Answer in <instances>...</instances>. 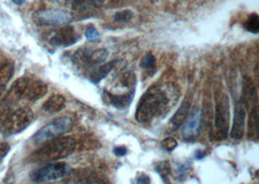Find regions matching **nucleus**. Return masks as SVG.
Wrapping results in <instances>:
<instances>
[{"label": "nucleus", "instance_id": "nucleus-5", "mask_svg": "<svg viewBox=\"0 0 259 184\" xmlns=\"http://www.w3.org/2000/svg\"><path fill=\"white\" fill-rule=\"evenodd\" d=\"M73 126V120L68 116H61L38 130L32 137L36 144H44L50 140L59 138L67 133Z\"/></svg>", "mask_w": 259, "mask_h": 184}, {"label": "nucleus", "instance_id": "nucleus-18", "mask_svg": "<svg viewBox=\"0 0 259 184\" xmlns=\"http://www.w3.org/2000/svg\"><path fill=\"white\" fill-rule=\"evenodd\" d=\"M258 113L257 107L249 111V120H248V138H257L258 133Z\"/></svg>", "mask_w": 259, "mask_h": 184}, {"label": "nucleus", "instance_id": "nucleus-6", "mask_svg": "<svg viewBox=\"0 0 259 184\" xmlns=\"http://www.w3.org/2000/svg\"><path fill=\"white\" fill-rule=\"evenodd\" d=\"M69 172L70 169L65 163H50L34 171L30 174V178L36 183L55 181L65 177Z\"/></svg>", "mask_w": 259, "mask_h": 184}, {"label": "nucleus", "instance_id": "nucleus-22", "mask_svg": "<svg viewBox=\"0 0 259 184\" xmlns=\"http://www.w3.org/2000/svg\"><path fill=\"white\" fill-rule=\"evenodd\" d=\"M85 38L88 39V41L90 42H95L100 38V34L98 32V30L95 28L93 24L89 25L85 29Z\"/></svg>", "mask_w": 259, "mask_h": 184}, {"label": "nucleus", "instance_id": "nucleus-2", "mask_svg": "<svg viewBox=\"0 0 259 184\" xmlns=\"http://www.w3.org/2000/svg\"><path fill=\"white\" fill-rule=\"evenodd\" d=\"M77 144L72 137H59L50 140L35 150L31 156L30 161L33 163L58 161L66 158L76 150Z\"/></svg>", "mask_w": 259, "mask_h": 184}, {"label": "nucleus", "instance_id": "nucleus-14", "mask_svg": "<svg viewBox=\"0 0 259 184\" xmlns=\"http://www.w3.org/2000/svg\"><path fill=\"white\" fill-rule=\"evenodd\" d=\"M105 95L112 106L116 107L117 109H124L128 107L131 103L134 95V90L127 92L126 94H114L111 92L105 91Z\"/></svg>", "mask_w": 259, "mask_h": 184}, {"label": "nucleus", "instance_id": "nucleus-16", "mask_svg": "<svg viewBox=\"0 0 259 184\" xmlns=\"http://www.w3.org/2000/svg\"><path fill=\"white\" fill-rule=\"evenodd\" d=\"M117 61H111V62H107L105 64L99 66L91 74L90 76V80L94 83H98L99 81H102L103 79H105L107 76L111 73V71L115 67Z\"/></svg>", "mask_w": 259, "mask_h": 184}, {"label": "nucleus", "instance_id": "nucleus-7", "mask_svg": "<svg viewBox=\"0 0 259 184\" xmlns=\"http://www.w3.org/2000/svg\"><path fill=\"white\" fill-rule=\"evenodd\" d=\"M34 21L42 25H65L74 21L70 12L62 9H44L34 15Z\"/></svg>", "mask_w": 259, "mask_h": 184}, {"label": "nucleus", "instance_id": "nucleus-29", "mask_svg": "<svg viewBox=\"0 0 259 184\" xmlns=\"http://www.w3.org/2000/svg\"><path fill=\"white\" fill-rule=\"evenodd\" d=\"M114 153H115L117 156L121 157V156H124V155L127 153V150H126V148H124V147H116V148L114 149Z\"/></svg>", "mask_w": 259, "mask_h": 184}, {"label": "nucleus", "instance_id": "nucleus-25", "mask_svg": "<svg viewBox=\"0 0 259 184\" xmlns=\"http://www.w3.org/2000/svg\"><path fill=\"white\" fill-rule=\"evenodd\" d=\"M157 173H160V175L162 176V178H167L168 177V174L170 173V167L168 165V163L166 162H162V163H159L158 166H157V169H156Z\"/></svg>", "mask_w": 259, "mask_h": 184}, {"label": "nucleus", "instance_id": "nucleus-13", "mask_svg": "<svg viewBox=\"0 0 259 184\" xmlns=\"http://www.w3.org/2000/svg\"><path fill=\"white\" fill-rule=\"evenodd\" d=\"M190 106H191L190 101L186 99L182 104V106L178 109L175 115L172 116V118L169 121V127H170V130L172 132L176 131L177 129H179L185 123V121L187 120V118H188L189 115Z\"/></svg>", "mask_w": 259, "mask_h": 184}, {"label": "nucleus", "instance_id": "nucleus-30", "mask_svg": "<svg viewBox=\"0 0 259 184\" xmlns=\"http://www.w3.org/2000/svg\"><path fill=\"white\" fill-rule=\"evenodd\" d=\"M6 95H7L6 86H0V107L4 103L6 99Z\"/></svg>", "mask_w": 259, "mask_h": 184}, {"label": "nucleus", "instance_id": "nucleus-20", "mask_svg": "<svg viewBox=\"0 0 259 184\" xmlns=\"http://www.w3.org/2000/svg\"><path fill=\"white\" fill-rule=\"evenodd\" d=\"M156 59L153 57V54H147L142 58L141 67L145 70H153L155 68Z\"/></svg>", "mask_w": 259, "mask_h": 184}, {"label": "nucleus", "instance_id": "nucleus-23", "mask_svg": "<svg viewBox=\"0 0 259 184\" xmlns=\"http://www.w3.org/2000/svg\"><path fill=\"white\" fill-rule=\"evenodd\" d=\"M65 184H104L99 179L93 178V177H88V178H75V179H70Z\"/></svg>", "mask_w": 259, "mask_h": 184}, {"label": "nucleus", "instance_id": "nucleus-17", "mask_svg": "<svg viewBox=\"0 0 259 184\" xmlns=\"http://www.w3.org/2000/svg\"><path fill=\"white\" fill-rule=\"evenodd\" d=\"M15 73V66L11 61H6L0 66V86H6L12 79Z\"/></svg>", "mask_w": 259, "mask_h": 184}, {"label": "nucleus", "instance_id": "nucleus-3", "mask_svg": "<svg viewBox=\"0 0 259 184\" xmlns=\"http://www.w3.org/2000/svg\"><path fill=\"white\" fill-rule=\"evenodd\" d=\"M215 107H214V134L213 137L218 141H222L227 137L229 131V99L224 93H215Z\"/></svg>", "mask_w": 259, "mask_h": 184}, {"label": "nucleus", "instance_id": "nucleus-26", "mask_svg": "<svg viewBox=\"0 0 259 184\" xmlns=\"http://www.w3.org/2000/svg\"><path fill=\"white\" fill-rule=\"evenodd\" d=\"M10 150L11 148L8 143H5V142L0 143V163L5 159V157L9 154Z\"/></svg>", "mask_w": 259, "mask_h": 184}, {"label": "nucleus", "instance_id": "nucleus-1", "mask_svg": "<svg viewBox=\"0 0 259 184\" xmlns=\"http://www.w3.org/2000/svg\"><path fill=\"white\" fill-rule=\"evenodd\" d=\"M179 98L174 84H154L143 95L137 105L135 117L144 125H152L167 115Z\"/></svg>", "mask_w": 259, "mask_h": 184}, {"label": "nucleus", "instance_id": "nucleus-4", "mask_svg": "<svg viewBox=\"0 0 259 184\" xmlns=\"http://www.w3.org/2000/svg\"><path fill=\"white\" fill-rule=\"evenodd\" d=\"M33 118V112L28 108H21L14 111L5 119L2 127L3 134L6 137H10L23 132L32 123Z\"/></svg>", "mask_w": 259, "mask_h": 184}, {"label": "nucleus", "instance_id": "nucleus-24", "mask_svg": "<svg viewBox=\"0 0 259 184\" xmlns=\"http://www.w3.org/2000/svg\"><path fill=\"white\" fill-rule=\"evenodd\" d=\"M178 142L173 138H166L162 142V147L167 151H173L177 148Z\"/></svg>", "mask_w": 259, "mask_h": 184}, {"label": "nucleus", "instance_id": "nucleus-12", "mask_svg": "<svg viewBox=\"0 0 259 184\" xmlns=\"http://www.w3.org/2000/svg\"><path fill=\"white\" fill-rule=\"evenodd\" d=\"M48 92L47 84L39 80H28L24 90L23 99L28 101H36L43 98Z\"/></svg>", "mask_w": 259, "mask_h": 184}, {"label": "nucleus", "instance_id": "nucleus-33", "mask_svg": "<svg viewBox=\"0 0 259 184\" xmlns=\"http://www.w3.org/2000/svg\"><path fill=\"white\" fill-rule=\"evenodd\" d=\"M24 1L25 0H12L13 3L16 5H22V4H24Z\"/></svg>", "mask_w": 259, "mask_h": 184}, {"label": "nucleus", "instance_id": "nucleus-19", "mask_svg": "<svg viewBox=\"0 0 259 184\" xmlns=\"http://www.w3.org/2000/svg\"><path fill=\"white\" fill-rule=\"evenodd\" d=\"M244 26L248 32L257 34L259 31V18L257 14L254 13L249 15L247 21L244 23Z\"/></svg>", "mask_w": 259, "mask_h": 184}, {"label": "nucleus", "instance_id": "nucleus-11", "mask_svg": "<svg viewBox=\"0 0 259 184\" xmlns=\"http://www.w3.org/2000/svg\"><path fill=\"white\" fill-rule=\"evenodd\" d=\"M78 40L79 35L76 33L74 27L64 26L54 33L50 42L54 46L69 47L74 45Z\"/></svg>", "mask_w": 259, "mask_h": 184}, {"label": "nucleus", "instance_id": "nucleus-27", "mask_svg": "<svg viewBox=\"0 0 259 184\" xmlns=\"http://www.w3.org/2000/svg\"><path fill=\"white\" fill-rule=\"evenodd\" d=\"M8 106L9 105H7V104L4 102L3 105L0 107V129H2L3 124L5 122V119L9 115V113H8Z\"/></svg>", "mask_w": 259, "mask_h": 184}, {"label": "nucleus", "instance_id": "nucleus-21", "mask_svg": "<svg viewBox=\"0 0 259 184\" xmlns=\"http://www.w3.org/2000/svg\"><path fill=\"white\" fill-rule=\"evenodd\" d=\"M132 18H133V12L130 11V10L118 12L114 16V20L117 23H127Z\"/></svg>", "mask_w": 259, "mask_h": 184}, {"label": "nucleus", "instance_id": "nucleus-9", "mask_svg": "<svg viewBox=\"0 0 259 184\" xmlns=\"http://www.w3.org/2000/svg\"><path fill=\"white\" fill-rule=\"evenodd\" d=\"M201 124H202V115L201 111L198 108H194L191 113H189V116L185 123L183 124V137L187 140L195 139L200 133Z\"/></svg>", "mask_w": 259, "mask_h": 184}, {"label": "nucleus", "instance_id": "nucleus-8", "mask_svg": "<svg viewBox=\"0 0 259 184\" xmlns=\"http://www.w3.org/2000/svg\"><path fill=\"white\" fill-rule=\"evenodd\" d=\"M108 52L104 49H98L96 51H80L74 56L75 62L82 67L97 65L106 60Z\"/></svg>", "mask_w": 259, "mask_h": 184}, {"label": "nucleus", "instance_id": "nucleus-10", "mask_svg": "<svg viewBox=\"0 0 259 184\" xmlns=\"http://www.w3.org/2000/svg\"><path fill=\"white\" fill-rule=\"evenodd\" d=\"M245 123H246V108L242 100H239L236 105L234 120L232 124V129L230 131V137L234 141H241L245 133Z\"/></svg>", "mask_w": 259, "mask_h": 184}, {"label": "nucleus", "instance_id": "nucleus-31", "mask_svg": "<svg viewBox=\"0 0 259 184\" xmlns=\"http://www.w3.org/2000/svg\"><path fill=\"white\" fill-rule=\"evenodd\" d=\"M205 155H206L205 151H202V150H198V151L196 152V155H195V157H196V159H198V160H201L202 158H204V157H205Z\"/></svg>", "mask_w": 259, "mask_h": 184}, {"label": "nucleus", "instance_id": "nucleus-32", "mask_svg": "<svg viewBox=\"0 0 259 184\" xmlns=\"http://www.w3.org/2000/svg\"><path fill=\"white\" fill-rule=\"evenodd\" d=\"M89 1L93 2L95 4H97V5H102L105 2V0H89Z\"/></svg>", "mask_w": 259, "mask_h": 184}, {"label": "nucleus", "instance_id": "nucleus-15", "mask_svg": "<svg viewBox=\"0 0 259 184\" xmlns=\"http://www.w3.org/2000/svg\"><path fill=\"white\" fill-rule=\"evenodd\" d=\"M66 104L65 98L60 94H54L43 104V110L49 114H56L64 109Z\"/></svg>", "mask_w": 259, "mask_h": 184}, {"label": "nucleus", "instance_id": "nucleus-28", "mask_svg": "<svg viewBox=\"0 0 259 184\" xmlns=\"http://www.w3.org/2000/svg\"><path fill=\"white\" fill-rule=\"evenodd\" d=\"M136 184H151V178L146 173H141L136 179Z\"/></svg>", "mask_w": 259, "mask_h": 184}]
</instances>
